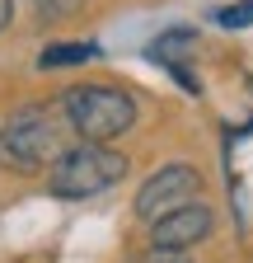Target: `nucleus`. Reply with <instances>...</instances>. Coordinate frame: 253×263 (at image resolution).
Here are the masks:
<instances>
[{
	"label": "nucleus",
	"instance_id": "obj_1",
	"mask_svg": "<svg viewBox=\"0 0 253 263\" xmlns=\"http://www.w3.org/2000/svg\"><path fill=\"white\" fill-rule=\"evenodd\" d=\"M61 108H66L71 127L85 137V146H103L136 122V104L113 85H75V89H66Z\"/></svg>",
	"mask_w": 253,
	"mask_h": 263
},
{
	"label": "nucleus",
	"instance_id": "obj_2",
	"mask_svg": "<svg viewBox=\"0 0 253 263\" xmlns=\"http://www.w3.org/2000/svg\"><path fill=\"white\" fill-rule=\"evenodd\" d=\"M126 174V160L108 146H75V151H61L52 164V193L56 197H94L113 183H122Z\"/></svg>",
	"mask_w": 253,
	"mask_h": 263
},
{
	"label": "nucleus",
	"instance_id": "obj_3",
	"mask_svg": "<svg viewBox=\"0 0 253 263\" xmlns=\"http://www.w3.org/2000/svg\"><path fill=\"white\" fill-rule=\"evenodd\" d=\"M0 146H5V155L19 164V170H38V164H47L56 155V122L38 104L14 108L10 122L0 127Z\"/></svg>",
	"mask_w": 253,
	"mask_h": 263
},
{
	"label": "nucleus",
	"instance_id": "obj_4",
	"mask_svg": "<svg viewBox=\"0 0 253 263\" xmlns=\"http://www.w3.org/2000/svg\"><path fill=\"white\" fill-rule=\"evenodd\" d=\"M197 188H202V179H197L193 164H164V170H155L145 179V188L136 193V216L155 226L160 216H169V212H178L187 202H197Z\"/></svg>",
	"mask_w": 253,
	"mask_h": 263
},
{
	"label": "nucleus",
	"instance_id": "obj_5",
	"mask_svg": "<svg viewBox=\"0 0 253 263\" xmlns=\"http://www.w3.org/2000/svg\"><path fill=\"white\" fill-rule=\"evenodd\" d=\"M206 235H211V207L206 202H187V207H178V212H169L150 226L155 249H169V254H187Z\"/></svg>",
	"mask_w": 253,
	"mask_h": 263
},
{
	"label": "nucleus",
	"instance_id": "obj_6",
	"mask_svg": "<svg viewBox=\"0 0 253 263\" xmlns=\"http://www.w3.org/2000/svg\"><path fill=\"white\" fill-rule=\"evenodd\" d=\"M99 57V43H56L43 52V66L56 71V66H80V61H94Z\"/></svg>",
	"mask_w": 253,
	"mask_h": 263
},
{
	"label": "nucleus",
	"instance_id": "obj_7",
	"mask_svg": "<svg viewBox=\"0 0 253 263\" xmlns=\"http://www.w3.org/2000/svg\"><path fill=\"white\" fill-rule=\"evenodd\" d=\"M216 24L220 28H248L253 24V0H235V5L216 10Z\"/></svg>",
	"mask_w": 253,
	"mask_h": 263
},
{
	"label": "nucleus",
	"instance_id": "obj_8",
	"mask_svg": "<svg viewBox=\"0 0 253 263\" xmlns=\"http://www.w3.org/2000/svg\"><path fill=\"white\" fill-rule=\"evenodd\" d=\"M187 43H193V28H169L164 38L150 43V57H155V61H169V52H174V47H187Z\"/></svg>",
	"mask_w": 253,
	"mask_h": 263
},
{
	"label": "nucleus",
	"instance_id": "obj_9",
	"mask_svg": "<svg viewBox=\"0 0 253 263\" xmlns=\"http://www.w3.org/2000/svg\"><path fill=\"white\" fill-rule=\"evenodd\" d=\"M141 263H187V254H169V249H150Z\"/></svg>",
	"mask_w": 253,
	"mask_h": 263
},
{
	"label": "nucleus",
	"instance_id": "obj_10",
	"mask_svg": "<svg viewBox=\"0 0 253 263\" xmlns=\"http://www.w3.org/2000/svg\"><path fill=\"white\" fill-rule=\"evenodd\" d=\"M43 5H47V10H56V14H71V10H80V5H85V0H43Z\"/></svg>",
	"mask_w": 253,
	"mask_h": 263
},
{
	"label": "nucleus",
	"instance_id": "obj_11",
	"mask_svg": "<svg viewBox=\"0 0 253 263\" xmlns=\"http://www.w3.org/2000/svg\"><path fill=\"white\" fill-rule=\"evenodd\" d=\"M10 24V0H0V28Z\"/></svg>",
	"mask_w": 253,
	"mask_h": 263
}]
</instances>
